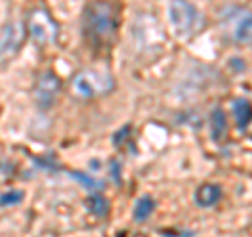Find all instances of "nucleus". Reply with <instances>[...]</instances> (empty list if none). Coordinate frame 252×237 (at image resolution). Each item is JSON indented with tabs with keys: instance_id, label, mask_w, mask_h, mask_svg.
Returning <instances> with one entry per match:
<instances>
[{
	"instance_id": "obj_1",
	"label": "nucleus",
	"mask_w": 252,
	"mask_h": 237,
	"mask_svg": "<svg viewBox=\"0 0 252 237\" xmlns=\"http://www.w3.org/2000/svg\"><path fill=\"white\" fill-rule=\"evenodd\" d=\"M168 21L175 36L181 40L195 36L202 30L204 17L200 9L189 0H170L168 2Z\"/></svg>"
},
{
	"instance_id": "obj_2",
	"label": "nucleus",
	"mask_w": 252,
	"mask_h": 237,
	"mask_svg": "<svg viewBox=\"0 0 252 237\" xmlns=\"http://www.w3.org/2000/svg\"><path fill=\"white\" fill-rule=\"evenodd\" d=\"M86 30L97 44H105L116 34V11L109 2H94L86 11Z\"/></svg>"
},
{
	"instance_id": "obj_3",
	"label": "nucleus",
	"mask_w": 252,
	"mask_h": 237,
	"mask_svg": "<svg viewBox=\"0 0 252 237\" xmlns=\"http://www.w3.org/2000/svg\"><path fill=\"white\" fill-rule=\"evenodd\" d=\"M114 80L107 72H99V69H84L74 78V92L82 99L99 97L107 90H112Z\"/></svg>"
},
{
	"instance_id": "obj_4",
	"label": "nucleus",
	"mask_w": 252,
	"mask_h": 237,
	"mask_svg": "<svg viewBox=\"0 0 252 237\" xmlns=\"http://www.w3.org/2000/svg\"><path fill=\"white\" fill-rule=\"evenodd\" d=\"M23 38H26V28L21 21H9L0 30V61H9L19 53Z\"/></svg>"
},
{
	"instance_id": "obj_5",
	"label": "nucleus",
	"mask_w": 252,
	"mask_h": 237,
	"mask_svg": "<svg viewBox=\"0 0 252 237\" xmlns=\"http://www.w3.org/2000/svg\"><path fill=\"white\" fill-rule=\"evenodd\" d=\"M61 92V80L53 72H44L40 78H38V84H36V92H34V99H36V105L42 109H51L55 105Z\"/></svg>"
},
{
	"instance_id": "obj_6",
	"label": "nucleus",
	"mask_w": 252,
	"mask_h": 237,
	"mask_svg": "<svg viewBox=\"0 0 252 237\" xmlns=\"http://www.w3.org/2000/svg\"><path fill=\"white\" fill-rule=\"evenodd\" d=\"M28 31L36 44L44 46V44H51L55 40V31L57 30H55V23L49 15L42 13V11H36L28 21Z\"/></svg>"
},
{
	"instance_id": "obj_7",
	"label": "nucleus",
	"mask_w": 252,
	"mask_h": 237,
	"mask_svg": "<svg viewBox=\"0 0 252 237\" xmlns=\"http://www.w3.org/2000/svg\"><path fill=\"white\" fill-rule=\"evenodd\" d=\"M231 21V40L240 46L252 44V11H235Z\"/></svg>"
},
{
	"instance_id": "obj_8",
	"label": "nucleus",
	"mask_w": 252,
	"mask_h": 237,
	"mask_svg": "<svg viewBox=\"0 0 252 237\" xmlns=\"http://www.w3.org/2000/svg\"><path fill=\"white\" fill-rule=\"evenodd\" d=\"M220 195H223V191H220L219 185L206 183V185L198 187V191H195V202H198L200 208H210L220 200Z\"/></svg>"
},
{
	"instance_id": "obj_9",
	"label": "nucleus",
	"mask_w": 252,
	"mask_h": 237,
	"mask_svg": "<svg viewBox=\"0 0 252 237\" xmlns=\"http://www.w3.org/2000/svg\"><path fill=\"white\" fill-rule=\"evenodd\" d=\"M227 130H229V124H227V114L223 109H215L210 116V134L212 139L220 143L225 137H227Z\"/></svg>"
},
{
	"instance_id": "obj_10",
	"label": "nucleus",
	"mask_w": 252,
	"mask_h": 237,
	"mask_svg": "<svg viewBox=\"0 0 252 237\" xmlns=\"http://www.w3.org/2000/svg\"><path fill=\"white\" fill-rule=\"evenodd\" d=\"M154 210H156V202L149 195H143V197H139L135 208H132V218H135L137 223H143V220H147L154 214Z\"/></svg>"
},
{
	"instance_id": "obj_11",
	"label": "nucleus",
	"mask_w": 252,
	"mask_h": 237,
	"mask_svg": "<svg viewBox=\"0 0 252 237\" xmlns=\"http://www.w3.org/2000/svg\"><path fill=\"white\" fill-rule=\"evenodd\" d=\"M233 116H235V120H238L240 128H248V124L252 122V107L246 99L233 101Z\"/></svg>"
},
{
	"instance_id": "obj_12",
	"label": "nucleus",
	"mask_w": 252,
	"mask_h": 237,
	"mask_svg": "<svg viewBox=\"0 0 252 237\" xmlns=\"http://www.w3.org/2000/svg\"><path fill=\"white\" fill-rule=\"evenodd\" d=\"M86 208H89L94 216L105 218L107 212H109V202L105 200V197H101V195H91L89 202H86Z\"/></svg>"
},
{
	"instance_id": "obj_13",
	"label": "nucleus",
	"mask_w": 252,
	"mask_h": 237,
	"mask_svg": "<svg viewBox=\"0 0 252 237\" xmlns=\"http://www.w3.org/2000/svg\"><path fill=\"white\" fill-rule=\"evenodd\" d=\"M26 193L21 189H9V191L0 193V208H11V206H17V204L23 202Z\"/></svg>"
},
{
	"instance_id": "obj_14",
	"label": "nucleus",
	"mask_w": 252,
	"mask_h": 237,
	"mask_svg": "<svg viewBox=\"0 0 252 237\" xmlns=\"http://www.w3.org/2000/svg\"><path fill=\"white\" fill-rule=\"evenodd\" d=\"M69 177H72L74 180H78V183H82V187L89 189V191H99V189H103V183H101V180L84 175V172H72Z\"/></svg>"
},
{
	"instance_id": "obj_15",
	"label": "nucleus",
	"mask_w": 252,
	"mask_h": 237,
	"mask_svg": "<svg viewBox=\"0 0 252 237\" xmlns=\"http://www.w3.org/2000/svg\"><path fill=\"white\" fill-rule=\"evenodd\" d=\"M164 237H193L191 231H164Z\"/></svg>"
}]
</instances>
